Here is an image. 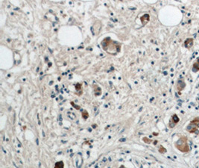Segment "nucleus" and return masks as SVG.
Here are the masks:
<instances>
[{"mask_svg": "<svg viewBox=\"0 0 199 168\" xmlns=\"http://www.w3.org/2000/svg\"><path fill=\"white\" fill-rule=\"evenodd\" d=\"M101 46L102 49L105 51L107 53L110 55H117L118 52H120L121 46L117 42L113 41L110 37H106L101 41Z\"/></svg>", "mask_w": 199, "mask_h": 168, "instance_id": "nucleus-1", "label": "nucleus"}, {"mask_svg": "<svg viewBox=\"0 0 199 168\" xmlns=\"http://www.w3.org/2000/svg\"><path fill=\"white\" fill-rule=\"evenodd\" d=\"M175 148L183 153H189L190 150V145L188 144V139L186 136L182 135L179 138V139L175 143Z\"/></svg>", "mask_w": 199, "mask_h": 168, "instance_id": "nucleus-2", "label": "nucleus"}, {"mask_svg": "<svg viewBox=\"0 0 199 168\" xmlns=\"http://www.w3.org/2000/svg\"><path fill=\"white\" fill-rule=\"evenodd\" d=\"M199 128V117H198L194 118L190 123L188 124V125L186 128V130H187L188 132L190 133H196V134H198L199 131L198 129Z\"/></svg>", "mask_w": 199, "mask_h": 168, "instance_id": "nucleus-3", "label": "nucleus"}, {"mask_svg": "<svg viewBox=\"0 0 199 168\" xmlns=\"http://www.w3.org/2000/svg\"><path fill=\"white\" fill-rule=\"evenodd\" d=\"M179 121H180L179 117H178V115H177L176 114H175L172 115V117H171V119H170L169 123H168V127H169L170 128H174Z\"/></svg>", "mask_w": 199, "mask_h": 168, "instance_id": "nucleus-4", "label": "nucleus"}, {"mask_svg": "<svg viewBox=\"0 0 199 168\" xmlns=\"http://www.w3.org/2000/svg\"><path fill=\"white\" fill-rule=\"evenodd\" d=\"M186 87V83L184 81V78H181V79L178 80V83H177V89L179 91H181V90H184Z\"/></svg>", "mask_w": 199, "mask_h": 168, "instance_id": "nucleus-5", "label": "nucleus"}, {"mask_svg": "<svg viewBox=\"0 0 199 168\" xmlns=\"http://www.w3.org/2000/svg\"><path fill=\"white\" fill-rule=\"evenodd\" d=\"M193 45V40L192 38H188L185 41V46L188 49L192 47V46Z\"/></svg>", "mask_w": 199, "mask_h": 168, "instance_id": "nucleus-6", "label": "nucleus"}, {"mask_svg": "<svg viewBox=\"0 0 199 168\" xmlns=\"http://www.w3.org/2000/svg\"><path fill=\"white\" fill-rule=\"evenodd\" d=\"M192 71L193 72L196 73L197 71H199V58L197 60L195 63H194L192 66Z\"/></svg>", "mask_w": 199, "mask_h": 168, "instance_id": "nucleus-7", "label": "nucleus"}, {"mask_svg": "<svg viewBox=\"0 0 199 168\" xmlns=\"http://www.w3.org/2000/svg\"><path fill=\"white\" fill-rule=\"evenodd\" d=\"M54 168H64V163L63 161H57L55 164V167Z\"/></svg>", "mask_w": 199, "mask_h": 168, "instance_id": "nucleus-8", "label": "nucleus"}, {"mask_svg": "<svg viewBox=\"0 0 199 168\" xmlns=\"http://www.w3.org/2000/svg\"><path fill=\"white\" fill-rule=\"evenodd\" d=\"M158 151H159L160 153H161V154H164V153H165L167 152V150L164 147H163V146H160L159 148V150H158Z\"/></svg>", "mask_w": 199, "mask_h": 168, "instance_id": "nucleus-9", "label": "nucleus"}, {"mask_svg": "<svg viewBox=\"0 0 199 168\" xmlns=\"http://www.w3.org/2000/svg\"><path fill=\"white\" fill-rule=\"evenodd\" d=\"M82 117L84 120H87L89 117V114H88V112L86 110L82 112Z\"/></svg>", "mask_w": 199, "mask_h": 168, "instance_id": "nucleus-10", "label": "nucleus"}, {"mask_svg": "<svg viewBox=\"0 0 199 168\" xmlns=\"http://www.w3.org/2000/svg\"><path fill=\"white\" fill-rule=\"evenodd\" d=\"M143 142L146 143V144H150L152 142V140L149 139V138H147V137H144V138H143Z\"/></svg>", "mask_w": 199, "mask_h": 168, "instance_id": "nucleus-11", "label": "nucleus"}, {"mask_svg": "<svg viewBox=\"0 0 199 168\" xmlns=\"http://www.w3.org/2000/svg\"><path fill=\"white\" fill-rule=\"evenodd\" d=\"M81 87H82V85H81V84H80V83H78V84H76V85H75V89H76L77 91H81V93H82V89H81Z\"/></svg>", "mask_w": 199, "mask_h": 168, "instance_id": "nucleus-12", "label": "nucleus"}, {"mask_svg": "<svg viewBox=\"0 0 199 168\" xmlns=\"http://www.w3.org/2000/svg\"><path fill=\"white\" fill-rule=\"evenodd\" d=\"M71 105H72V106H73L75 108V109H77V110H79V109H80V106H76V105H75V103H73V102H72V103H71Z\"/></svg>", "mask_w": 199, "mask_h": 168, "instance_id": "nucleus-13", "label": "nucleus"}, {"mask_svg": "<svg viewBox=\"0 0 199 168\" xmlns=\"http://www.w3.org/2000/svg\"><path fill=\"white\" fill-rule=\"evenodd\" d=\"M119 168H126V167H125V165L122 164V165H121V166H120Z\"/></svg>", "mask_w": 199, "mask_h": 168, "instance_id": "nucleus-14", "label": "nucleus"}, {"mask_svg": "<svg viewBox=\"0 0 199 168\" xmlns=\"http://www.w3.org/2000/svg\"><path fill=\"white\" fill-rule=\"evenodd\" d=\"M96 127H97L96 124H95H95H94V125H93V128H96Z\"/></svg>", "mask_w": 199, "mask_h": 168, "instance_id": "nucleus-15", "label": "nucleus"}]
</instances>
